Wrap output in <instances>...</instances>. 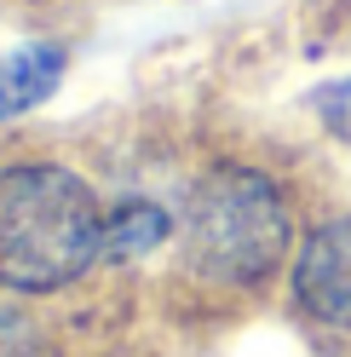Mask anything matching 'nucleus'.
Instances as JSON below:
<instances>
[{
  "mask_svg": "<svg viewBox=\"0 0 351 357\" xmlns=\"http://www.w3.org/2000/svg\"><path fill=\"white\" fill-rule=\"evenodd\" d=\"M104 254V208L86 178L58 162L0 173V282L12 294H52Z\"/></svg>",
  "mask_w": 351,
  "mask_h": 357,
  "instance_id": "nucleus-1",
  "label": "nucleus"
},
{
  "mask_svg": "<svg viewBox=\"0 0 351 357\" xmlns=\"http://www.w3.org/2000/svg\"><path fill=\"white\" fill-rule=\"evenodd\" d=\"M288 254V202L254 167H213L185 208V259L208 282L248 288Z\"/></svg>",
  "mask_w": 351,
  "mask_h": 357,
  "instance_id": "nucleus-2",
  "label": "nucleus"
},
{
  "mask_svg": "<svg viewBox=\"0 0 351 357\" xmlns=\"http://www.w3.org/2000/svg\"><path fill=\"white\" fill-rule=\"evenodd\" d=\"M294 300L305 305V317L328 328H351V213L305 236L294 259Z\"/></svg>",
  "mask_w": 351,
  "mask_h": 357,
  "instance_id": "nucleus-3",
  "label": "nucleus"
},
{
  "mask_svg": "<svg viewBox=\"0 0 351 357\" xmlns=\"http://www.w3.org/2000/svg\"><path fill=\"white\" fill-rule=\"evenodd\" d=\"M63 81V47L58 40H24L0 58V121L47 104L52 86Z\"/></svg>",
  "mask_w": 351,
  "mask_h": 357,
  "instance_id": "nucleus-4",
  "label": "nucleus"
},
{
  "mask_svg": "<svg viewBox=\"0 0 351 357\" xmlns=\"http://www.w3.org/2000/svg\"><path fill=\"white\" fill-rule=\"evenodd\" d=\"M29 328L12 317V311H0V357H29Z\"/></svg>",
  "mask_w": 351,
  "mask_h": 357,
  "instance_id": "nucleus-7",
  "label": "nucleus"
},
{
  "mask_svg": "<svg viewBox=\"0 0 351 357\" xmlns=\"http://www.w3.org/2000/svg\"><path fill=\"white\" fill-rule=\"evenodd\" d=\"M167 236V213L150 202H127L104 219V259H139Z\"/></svg>",
  "mask_w": 351,
  "mask_h": 357,
  "instance_id": "nucleus-5",
  "label": "nucleus"
},
{
  "mask_svg": "<svg viewBox=\"0 0 351 357\" xmlns=\"http://www.w3.org/2000/svg\"><path fill=\"white\" fill-rule=\"evenodd\" d=\"M311 109L322 116V127L334 132V139H345V144H351V75H345V81L317 86V93H311Z\"/></svg>",
  "mask_w": 351,
  "mask_h": 357,
  "instance_id": "nucleus-6",
  "label": "nucleus"
}]
</instances>
